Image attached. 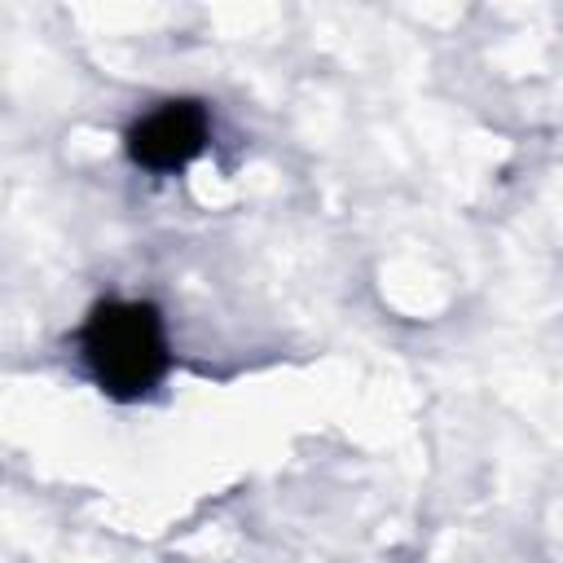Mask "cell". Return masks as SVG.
Listing matches in <instances>:
<instances>
[{"instance_id":"7a4b0ae2","label":"cell","mask_w":563,"mask_h":563,"mask_svg":"<svg viewBox=\"0 0 563 563\" xmlns=\"http://www.w3.org/2000/svg\"><path fill=\"white\" fill-rule=\"evenodd\" d=\"M211 141V110L198 97H167L136 114L123 132L128 158L150 176L185 172Z\"/></svg>"},{"instance_id":"6da1fadb","label":"cell","mask_w":563,"mask_h":563,"mask_svg":"<svg viewBox=\"0 0 563 563\" xmlns=\"http://www.w3.org/2000/svg\"><path fill=\"white\" fill-rule=\"evenodd\" d=\"M75 343L88 378L123 405L150 396L172 369L167 325L150 299H97Z\"/></svg>"}]
</instances>
